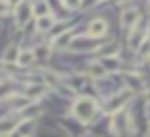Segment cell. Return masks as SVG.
<instances>
[{
	"label": "cell",
	"instance_id": "52a82bcc",
	"mask_svg": "<svg viewBox=\"0 0 150 137\" xmlns=\"http://www.w3.org/2000/svg\"><path fill=\"white\" fill-rule=\"evenodd\" d=\"M45 94V84H30L26 88V99L28 101H37Z\"/></svg>",
	"mask_w": 150,
	"mask_h": 137
},
{
	"label": "cell",
	"instance_id": "2e32d148",
	"mask_svg": "<svg viewBox=\"0 0 150 137\" xmlns=\"http://www.w3.org/2000/svg\"><path fill=\"white\" fill-rule=\"evenodd\" d=\"M17 62L19 64H32V62H35V54H32V52H19Z\"/></svg>",
	"mask_w": 150,
	"mask_h": 137
},
{
	"label": "cell",
	"instance_id": "4fadbf2b",
	"mask_svg": "<svg viewBox=\"0 0 150 137\" xmlns=\"http://www.w3.org/2000/svg\"><path fill=\"white\" fill-rule=\"evenodd\" d=\"M17 129V122H11V120H0V135H9Z\"/></svg>",
	"mask_w": 150,
	"mask_h": 137
},
{
	"label": "cell",
	"instance_id": "e0dca14e",
	"mask_svg": "<svg viewBox=\"0 0 150 137\" xmlns=\"http://www.w3.org/2000/svg\"><path fill=\"white\" fill-rule=\"evenodd\" d=\"M99 52L101 54H105V56H112V54H116L118 52V43H107V45H103V47H99Z\"/></svg>",
	"mask_w": 150,
	"mask_h": 137
},
{
	"label": "cell",
	"instance_id": "7402d4cb",
	"mask_svg": "<svg viewBox=\"0 0 150 137\" xmlns=\"http://www.w3.org/2000/svg\"><path fill=\"white\" fill-rule=\"evenodd\" d=\"M6 137H24V135H19L17 131H13V133H9V135H6Z\"/></svg>",
	"mask_w": 150,
	"mask_h": 137
},
{
	"label": "cell",
	"instance_id": "ffe728a7",
	"mask_svg": "<svg viewBox=\"0 0 150 137\" xmlns=\"http://www.w3.org/2000/svg\"><path fill=\"white\" fill-rule=\"evenodd\" d=\"M71 84H73V88H84L86 77H84V75H77V77H73V79H71Z\"/></svg>",
	"mask_w": 150,
	"mask_h": 137
},
{
	"label": "cell",
	"instance_id": "7c38bea8",
	"mask_svg": "<svg viewBox=\"0 0 150 137\" xmlns=\"http://www.w3.org/2000/svg\"><path fill=\"white\" fill-rule=\"evenodd\" d=\"M101 66L105 68V71H116V68L120 66V62H118V58H101V62H99Z\"/></svg>",
	"mask_w": 150,
	"mask_h": 137
},
{
	"label": "cell",
	"instance_id": "8992f818",
	"mask_svg": "<svg viewBox=\"0 0 150 137\" xmlns=\"http://www.w3.org/2000/svg\"><path fill=\"white\" fill-rule=\"evenodd\" d=\"M94 39L92 37H79V39H75L73 43H71V47L73 49H77V52H88V49H94Z\"/></svg>",
	"mask_w": 150,
	"mask_h": 137
},
{
	"label": "cell",
	"instance_id": "8fae6325",
	"mask_svg": "<svg viewBox=\"0 0 150 137\" xmlns=\"http://www.w3.org/2000/svg\"><path fill=\"white\" fill-rule=\"evenodd\" d=\"M39 114H41V107H39V105H32V103H30L26 109H22V116H24L26 120H35Z\"/></svg>",
	"mask_w": 150,
	"mask_h": 137
},
{
	"label": "cell",
	"instance_id": "5bb4252c",
	"mask_svg": "<svg viewBox=\"0 0 150 137\" xmlns=\"http://www.w3.org/2000/svg\"><path fill=\"white\" fill-rule=\"evenodd\" d=\"M54 26V17L50 15V17H39L37 19V28L41 30V32H45V30H50Z\"/></svg>",
	"mask_w": 150,
	"mask_h": 137
},
{
	"label": "cell",
	"instance_id": "9a60e30c",
	"mask_svg": "<svg viewBox=\"0 0 150 137\" xmlns=\"http://www.w3.org/2000/svg\"><path fill=\"white\" fill-rule=\"evenodd\" d=\"M32 54H35V60H47L50 58V47L47 45H39Z\"/></svg>",
	"mask_w": 150,
	"mask_h": 137
},
{
	"label": "cell",
	"instance_id": "5b68a950",
	"mask_svg": "<svg viewBox=\"0 0 150 137\" xmlns=\"http://www.w3.org/2000/svg\"><path fill=\"white\" fill-rule=\"evenodd\" d=\"M30 13H32V6L30 4H26V2L15 4V17H17V24L19 26H24L30 19Z\"/></svg>",
	"mask_w": 150,
	"mask_h": 137
},
{
	"label": "cell",
	"instance_id": "d6986e66",
	"mask_svg": "<svg viewBox=\"0 0 150 137\" xmlns=\"http://www.w3.org/2000/svg\"><path fill=\"white\" fill-rule=\"evenodd\" d=\"M17 58H19V54H17V49H15V47L6 49V54H4V60H6V62H15Z\"/></svg>",
	"mask_w": 150,
	"mask_h": 137
},
{
	"label": "cell",
	"instance_id": "3957f363",
	"mask_svg": "<svg viewBox=\"0 0 150 137\" xmlns=\"http://www.w3.org/2000/svg\"><path fill=\"white\" fill-rule=\"evenodd\" d=\"M120 22H122V28L131 32V30L135 28V26H137V22H139V13H137V11H135L133 6H131V9H127L125 13H122Z\"/></svg>",
	"mask_w": 150,
	"mask_h": 137
},
{
	"label": "cell",
	"instance_id": "9c48e42d",
	"mask_svg": "<svg viewBox=\"0 0 150 137\" xmlns=\"http://www.w3.org/2000/svg\"><path fill=\"white\" fill-rule=\"evenodd\" d=\"M32 13H35V17H50V4L47 2H37L32 4Z\"/></svg>",
	"mask_w": 150,
	"mask_h": 137
},
{
	"label": "cell",
	"instance_id": "ba28073f",
	"mask_svg": "<svg viewBox=\"0 0 150 137\" xmlns=\"http://www.w3.org/2000/svg\"><path fill=\"white\" fill-rule=\"evenodd\" d=\"M71 43H73V32H71V30H67V32L60 34V37L54 39V47H58V49H62V47H69Z\"/></svg>",
	"mask_w": 150,
	"mask_h": 137
},
{
	"label": "cell",
	"instance_id": "ac0fdd59",
	"mask_svg": "<svg viewBox=\"0 0 150 137\" xmlns=\"http://www.w3.org/2000/svg\"><path fill=\"white\" fill-rule=\"evenodd\" d=\"M105 73H107V71H105L101 64H92V66H90V75H92V77H103Z\"/></svg>",
	"mask_w": 150,
	"mask_h": 137
},
{
	"label": "cell",
	"instance_id": "6da1fadb",
	"mask_svg": "<svg viewBox=\"0 0 150 137\" xmlns=\"http://www.w3.org/2000/svg\"><path fill=\"white\" fill-rule=\"evenodd\" d=\"M73 114L77 116V120L81 122H90V118L97 114V101L90 97H81L73 103Z\"/></svg>",
	"mask_w": 150,
	"mask_h": 137
},
{
	"label": "cell",
	"instance_id": "277c9868",
	"mask_svg": "<svg viewBox=\"0 0 150 137\" xmlns=\"http://www.w3.org/2000/svg\"><path fill=\"white\" fill-rule=\"evenodd\" d=\"M88 32H90V37L92 39H99V37H105V32H107V22L103 17H94L90 26H88Z\"/></svg>",
	"mask_w": 150,
	"mask_h": 137
},
{
	"label": "cell",
	"instance_id": "44dd1931",
	"mask_svg": "<svg viewBox=\"0 0 150 137\" xmlns=\"http://www.w3.org/2000/svg\"><path fill=\"white\" fill-rule=\"evenodd\" d=\"M11 11V4L9 2H0V15H6Z\"/></svg>",
	"mask_w": 150,
	"mask_h": 137
},
{
	"label": "cell",
	"instance_id": "30bf717a",
	"mask_svg": "<svg viewBox=\"0 0 150 137\" xmlns=\"http://www.w3.org/2000/svg\"><path fill=\"white\" fill-rule=\"evenodd\" d=\"M15 131L19 133V135H24V137H28V135H32V131H35V122L32 120H26V122H19L17 124V129Z\"/></svg>",
	"mask_w": 150,
	"mask_h": 137
},
{
	"label": "cell",
	"instance_id": "7a4b0ae2",
	"mask_svg": "<svg viewBox=\"0 0 150 137\" xmlns=\"http://www.w3.org/2000/svg\"><path fill=\"white\" fill-rule=\"evenodd\" d=\"M129 99H131V92L129 90H122V92H118L116 97H112L110 99V105H107V112L110 114H118L122 107L129 103Z\"/></svg>",
	"mask_w": 150,
	"mask_h": 137
},
{
	"label": "cell",
	"instance_id": "603a6c76",
	"mask_svg": "<svg viewBox=\"0 0 150 137\" xmlns=\"http://www.w3.org/2000/svg\"><path fill=\"white\" fill-rule=\"evenodd\" d=\"M148 13H150V4H148Z\"/></svg>",
	"mask_w": 150,
	"mask_h": 137
}]
</instances>
